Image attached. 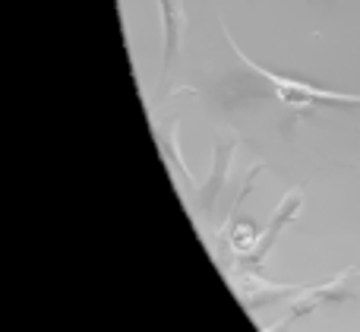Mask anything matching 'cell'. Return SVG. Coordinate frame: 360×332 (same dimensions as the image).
<instances>
[{
	"instance_id": "6da1fadb",
	"label": "cell",
	"mask_w": 360,
	"mask_h": 332,
	"mask_svg": "<svg viewBox=\"0 0 360 332\" xmlns=\"http://www.w3.org/2000/svg\"><path fill=\"white\" fill-rule=\"evenodd\" d=\"M218 29H221V38H224V44H228V51L237 57V63H240V70H243V79L234 82V98H231V105L240 98H275L291 111L288 130H291V124L297 117H313V114H319V111H360V95L329 92V89L300 82V79H294V76L272 73V70L253 63L237 48V42L224 19H218Z\"/></svg>"
},
{
	"instance_id": "7a4b0ae2",
	"label": "cell",
	"mask_w": 360,
	"mask_h": 332,
	"mask_svg": "<svg viewBox=\"0 0 360 332\" xmlns=\"http://www.w3.org/2000/svg\"><path fill=\"white\" fill-rule=\"evenodd\" d=\"M357 276L360 272L354 269V266H348V269L335 272L332 279H326V282H319V285H304V288L291 298L285 317H281L275 326H266L262 332H288L294 323L307 320V317L316 314L319 307H329V304H348L351 298H357V291H354Z\"/></svg>"
},
{
	"instance_id": "3957f363",
	"label": "cell",
	"mask_w": 360,
	"mask_h": 332,
	"mask_svg": "<svg viewBox=\"0 0 360 332\" xmlns=\"http://www.w3.org/2000/svg\"><path fill=\"white\" fill-rule=\"evenodd\" d=\"M224 272H228L231 285H234V295L240 298V304L247 310H253V314H259V310H266V307H275L278 301H291V298L304 288V285H275V282H269V279H262V272L243 269V266H231V269H224Z\"/></svg>"
},
{
	"instance_id": "277c9868",
	"label": "cell",
	"mask_w": 360,
	"mask_h": 332,
	"mask_svg": "<svg viewBox=\"0 0 360 332\" xmlns=\"http://www.w3.org/2000/svg\"><path fill=\"white\" fill-rule=\"evenodd\" d=\"M300 209H304V190H300V187H291L285 196H281V203H278V209H275L272 222L262 228V238H259V244H256V250L247 253V257H234V263H231V266H243V269L259 272V266L266 263L269 250L278 244L281 231H285V228L291 225L294 219H297ZM231 266H228V269H231Z\"/></svg>"
},
{
	"instance_id": "5b68a950",
	"label": "cell",
	"mask_w": 360,
	"mask_h": 332,
	"mask_svg": "<svg viewBox=\"0 0 360 332\" xmlns=\"http://www.w3.org/2000/svg\"><path fill=\"white\" fill-rule=\"evenodd\" d=\"M237 149V133L234 130H218L215 136V149H212V171L205 177L202 190H199V212L209 219L218 206V196L228 187V174H231V158Z\"/></svg>"
},
{
	"instance_id": "8992f818",
	"label": "cell",
	"mask_w": 360,
	"mask_h": 332,
	"mask_svg": "<svg viewBox=\"0 0 360 332\" xmlns=\"http://www.w3.org/2000/svg\"><path fill=\"white\" fill-rule=\"evenodd\" d=\"M155 139H158V149H162L165 162H168V168L174 171V177H180V184H184L186 190L199 187L196 181H193L190 168H186L184 162V152H180V117L174 114H165V117H158L155 124Z\"/></svg>"
},
{
	"instance_id": "52a82bcc",
	"label": "cell",
	"mask_w": 360,
	"mask_h": 332,
	"mask_svg": "<svg viewBox=\"0 0 360 332\" xmlns=\"http://www.w3.org/2000/svg\"><path fill=\"white\" fill-rule=\"evenodd\" d=\"M162 4V25H165V63H162V82H168V73L180 60V48H184V32H186V10L184 0H158Z\"/></svg>"
},
{
	"instance_id": "ba28073f",
	"label": "cell",
	"mask_w": 360,
	"mask_h": 332,
	"mask_svg": "<svg viewBox=\"0 0 360 332\" xmlns=\"http://www.w3.org/2000/svg\"><path fill=\"white\" fill-rule=\"evenodd\" d=\"M221 231L228 234V244H231V250H234V257L253 253L256 244H259V238H262L259 225H256L253 219H243V215H231V222L221 228Z\"/></svg>"
},
{
	"instance_id": "9c48e42d",
	"label": "cell",
	"mask_w": 360,
	"mask_h": 332,
	"mask_svg": "<svg viewBox=\"0 0 360 332\" xmlns=\"http://www.w3.org/2000/svg\"><path fill=\"white\" fill-rule=\"evenodd\" d=\"M357 174H360V168H357Z\"/></svg>"
}]
</instances>
